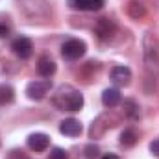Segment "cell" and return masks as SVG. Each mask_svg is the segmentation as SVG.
Returning a JSON list of instances; mask_svg holds the SVG:
<instances>
[{"label":"cell","instance_id":"1","mask_svg":"<svg viewBox=\"0 0 159 159\" xmlns=\"http://www.w3.org/2000/svg\"><path fill=\"white\" fill-rule=\"evenodd\" d=\"M54 104L63 111H80L83 107V96L70 85H61L54 96Z\"/></svg>","mask_w":159,"mask_h":159},{"label":"cell","instance_id":"2","mask_svg":"<svg viewBox=\"0 0 159 159\" xmlns=\"http://www.w3.org/2000/svg\"><path fill=\"white\" fill-rule=\"evenodd\" d=\"M85 50H87L85 43L80 41V39H69V41H65L63 46H61V54H63V57H65V59H70V61L80 59V57L85 54Z\"/></svg>","mask_w":159,"mask_h":159},{"label":"cell","instance_id":"3","mask_svg":"<svg viewBox=\"0 0 159 159\" xmlns=\"http://www.w3.org/2000/svg\"><path fill=\"white\" fill-rule=\"evenodd\" d=\"M52 87V81L50 80H35L32 83H28L26 87V94L30 100H43L46 96V93L50 91Z\"/></svg>","mask_w":159,"mask_h":159},{"label":"cell","instance_id":"4","mask_svg":"<svg viewBox=\"0 0 159 159\" xmlns=\"http://www.w3.org/2000/svg\"><path fill=\"white\" fill-rule=\"evenodd\" d=\"M11 48H13V52L20 59H28L32 56V52H34V44H32V41L28 39V37H17V39L13 41Z\"/></svg>","mask_w":159,"mask_h":159},{"label":"cell","instance_id":"5","mask_svg":"<svg viewBox=\"0 0 159 159\" xmlns=\"http://www.w3.org/2000/svg\"><path fill=\"white\" fill-rule=\"evenodd\" d=\"M69 6L80 11H98L104 7V0H69Z\"/></svg>","mask_w":159,"mask_h":159},{"label":"cell","instance_id":"6","mask_svg":"<svg viewBox=\"0 0 159 159\" xmlns=\"http://www.w3.org/2000/svg\"><path fill=\"white\" fill-rule=\"evenodd\" d=\"M48 144H50V139L44 133H32L28 137V146L34 152H44L48 148Z\"/></svg>","mask_w":159,"mask_h":159},{"label":"cell","instance_id":"7","mask_svg":"<svg viewBox=\"0 0 159 159\" xmlns=\"http://www.w3.org/2000/svg\"><path fill=\"white\" fill-rule=\"evenodd\" d=\"M59 131L67 137H80L81 133V124L76 119H65L59 124Z\"/></svg>","mask_w":159,"mask_h":159},{"label":"cell","instance_id":"8","mask_svg":"<svg viewBox=\"0 0 159 159\" xmlns=\"http://www.w3.org/2000/svg\"><path fill=\"white\" fill-rule=\"evenodd\" d=\"M111 80L117 83V85H128L129 80H131V70L128 67H113L111 69Z\"/></svg>","mask_w":159,"mask_h":159},{"label":"cell","instance_id":"9","mask_svg":"<svg viewBox=\"0 0 159 159\" xmlns=\"http://www.w3.org/2000/svg\"><path fill=\"white\" fill-rule=\"evenodd\" d=\"M94 30H96V34L100 35V39H107V37H111V35L115 34L117 26H115L113 20H109V19H100Z\"/></svg>","mask_w":159,"mask_h":159},{"label":"cell","instance_id":"10","mask_svg":"<svg viewBox=\"0 0 159 159\" xmlns=\"http://www.w3.org/2000/svg\"><path fill=\"white\" fill-rule=\"evenodd\" d=\"M37 70H39V74L43 78H50V76L56 72V63H54V59H50L48 56L39 57V61H37Z\"/></svg>","mask_w":159,"mask_h":159},{"label":"cell","instance_id":"11","mask_svg":"<svg viewBox=\"0 0 159 159\" xmlns=\"http://www.w3.org/2000/svg\"><path fill=\"white\" fill-rule=\"evenodd\" d=\"M120 100H122V96H120L119 89H106V91L102 93V104H104L106 107H115V106H119Z\"/></svg>","mask_w":159,"mask_h":159},{"label":"cell","instance_id":"12","mask_svg":"<svg viewBox=\"0 0 159 159\" xmlns=\"http://www.w3.org/2000/svg\"><path fill=\"white\" fill-rule=\"evenodd\" d=\"M126 11H128V15H129L131 19H141V17H144V13H146L144 6H143L139 0H131V2L128 4Z\"/></svg>","mask_w":159,"mask_h":159},{"label":"cell","instance_id":"13","mask_svg":"<svg viewBox=\"0 0 159 159\" xmlns=\"http://www.w3.org/2000/svg\"><path fill=\"white\" fill-rule=\"evenodd\" d=\"M15 100V91L11 85L7 83H0V106H6V104H11Z\"/></svg>","mask_w":159,"mask_h":159},{"label":"cell","instance_id":"14","mask_svg":"<svg viewBox=\"0 0 159 159\" xmlns=\"http://www.w3.org/2000/svg\"><path fill=\"white\" fill-rule=\"evenodd\" d=\"M137 143V133L133 129H124L120 133V144L122 146H133Z\"/></svg>","mask_w":159,"mask_h":159},{"label":"cell","instance_id":"15","mask_svg":"<svg viewBox=\"0 0 159 159\" xmlns=\"http://www.w3.org/2000/svg\"><path fill=\"white\" fill-rule=\"evenodd\" d=\"M124 109H126V113L129 115V117H137V106H135V102L133 100H126L124 102Z\"/></svg>","mask_w":159,"mask_h":159},{"label":"cell","instance_id":"16","mask_svg":"<svg viewBox=\"0 0 159 159\" xmlns=\"http://www.w3.org/2000/svg\"><path fill=\"white\" fill-rule=\"evenodd\" d=\"M50 159H67V152L63 148H54L50 152Z\"/></svg>","mask_w":159,"mask_h":159},{"label":"cell","instance_id":"17","mask_svg":"<svg viewBox=\"0 0 159 159\" xmlns=\"http://www.w3.org/2000/svg\"><path fill=\"white\" fill-rule=\"evenodd\" d=\"M96 156H98V146L89 144V146L85 148V157L87 159H96Z\"/></svg>","mask_w":159,"mask_h":159},{"label":"cell","instance_id":"18","mask_svg":"<svg viewBox=\"0 0 159 159\" xmlns=\"http://www.w3.org/2000/svg\"><path fill=\"white\" fill-rule=\"evenodd\" d=\"M6 159H28V157H26V154L22 150H11Z\"/></svg>","mask_w":159,"mask_h":159},{"label":"cell","instance_id":"19","mask_svg":"<svg viewBox=\"0 0 159 159\" xmlns=\"http://www.w3.org/2000/svg\"><path fill=\"white\" fill-rule=\"evenodd\" d=\"M150 152H152L154 156H159V139H156V141L150 143Z\"/></svg>","mask_w":159,"mask_h":159},{"label":"cell","instance_id":"20","mask_svg":"<svg viewBox=\"0 0 159 159\" xmlns=\"http://www.w3.org/2000/svg\"><path fill=\"white\" fill-rule=\"evenodd\" d=\"M9 35V28L6 24H0V37H7Z\"/></svg>","mask_w":159,"mask_h":159},{"label":"cell","instance_id":"21","mask_svg":"<svg viewBox=\"0 0 159 159\" xmlns=\"http://www.w3.org/2000/svg\"><path fill=\"white\" fill-rule=\"evenodd\" d=\"M102 159H120V157H119V156H115V154H106Z\"/></svg>","mask_w":159,"mask_h":159}]
</instances>
